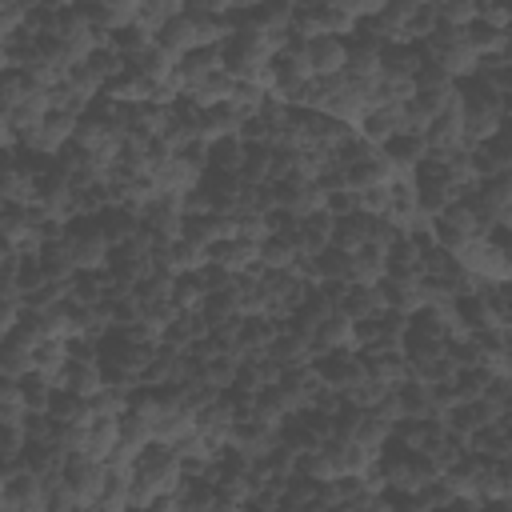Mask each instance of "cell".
Instances as JSON below:
<instances>
[{
	"label": "cell",
	"mask_w": 512,
	"mask_h": 512,
	"mask_svg": "<svg viewBox=\"0 0 512 512\" xmlns=\"http://www.w3.org/2000/svg\"><path fill=\"white\" fill-rule=\"evenodd\" d=\"M380 148H384V156H388V164H392V176H412V172L420 168V160L432 152L428 140H424V132H396V136L384 140Z\"/></svg>",
	"instance_id": "10"
},
{
	"label": "cell",
	"mask_w": 512,
	"mask_h": 512,
	"mask_svg": "<svg viewBox=\"0 0 512 512\" xmlns=\"http://www.w3.org/2000/svg\"><path fill=\"white\" fill-rule=\"evenodd\" d=\"M308 64L312 76H340L348 68V44L344 36H308Z\"/></svg>",
	"instance_id": "13"
},
{
	"label": "cell",
	"mask_w": 512,
	"mask_h": 512,
	"mask_svg": "<svg viewBox=\"0 0 512 512\" xmlns=\"http://www.w3.org/2000/svg\"><path fill=\"white\" fill-rule=\"evenodd\" d=\"M244 156H248L244 136H224V140H212L208 144V168H220V172H236L240 176Z\"/></svg>",
	"instance_id": "26"
},
{
	"label": "cell",
	"mask_w": 512,
	"mask_h": 512,
	"mask_svg": "<svg viewBox=\"0 0 512 512\" xmlns=\"http://www.w3.org/2000/svg\"><path fill=\"white\" fill-rule=\"evenodd\" d=\"M468 40H472V48H476L480 56H488V52H500V44H504V28L484 24V20H472V24H468Z\"/></svg>",
	"instance_id": "29"
},
{
	"label": "cell",
	"mask_w": 512,
	"mask_h": 512,
	"mask_svg": "<svg viewBox=\"0 0 512 512\" xmlns=\"http://www.w3.org/2000/svg\"><path fill=\"white\" fill-rule=\"evenodd\" d=\"M200 176H204V172H200L184 152H168V156H160L156 168H152L156 192H188V188L200 184Z\"/></svg>",
	"instance_id": "8"
},
{
	"label": "cell",
	"mask_w": 512,
	"mask_h": 512,
	"mask_svg": "<svg viewBox=\"0 0 512 512\" xmlns=\"http://www.w3.org/2000/svg\"><path fill=\"white\" fill-rule=\"evenodd\" d=\"M304 80H312V64H308V44L296 36L292 44L272 52V92L300 88Z\"/></svg>",
	"instance_id": "4"
},
{
	"label": "cell",
	"mask_w": 512,
	"mask_h": 512,
	"mask_svg": "<svg viewBox=\"0 0 512 512\" xmlns=\"http://www.w3.org/2000/svg\"><path fill=\"white\" fill-rule=\"evenodd\" d=\"M188 8V0H140V8H136V20L144 24V28H152V32H160L172 16H180Z\"/></svg>",
	"instance_id": "28"
},
{
	"label": "cell",
	"mask_w": 512,
	"mask_h": 512,
	"mask_svg": "<svg viewBox=\"0 0 512 512\" xmlns=\"http://www.w3.org/2000/svg\"><path fill=\"white\" fill-rule=\"evenodd\" d=\"M432 228H436V240H440L444 248H452V252H456L460 244H468V240L492 232V228L480 220V212L472 208L468 196H460V200H452L448 208H440V212L432 216Z\"/></svg>",
	"instance_id": "1"
},
{
	"label": "cell",
	"mask_w": 512,
	"mask_h": 512,
	"mask_svg": "<svg viewBox=\"0 0 512 512\" xmlns=\"http://www.w3.org/2000/svg\"><path fill=\"white\" fill-rule=\"evenodd\" d=\"M336 4H344L348 12H356V16L364 20V16H376V12H380L388 0H336Z\"/></svg>",
	"instance_id": "31"
},
{
	"label": "cell",
	"mask_w": 512,
	"mask_h": 512,
	"mask_svg": "<svg viewBox=\"0 0 512 512\" xmlns=\"http://www.w3.org/2000/svg\"><path fill=\"white\" fill-rule=\"evenodd\" d=\"M380 284H384V300H388V308H396V312H408V316L424 308V292H420V280L384 276Z\"/></svg>",
	"instance_id": "24"
},
{
	"label": "cell",
	"mask_w": 512,
	"mask_h": 512,
	"mask_svg": "<svg viewBox=\"0 0 512 512\" xmlns=\"http://www.w3.org/2000/svg\"><path fill=\"white\" fill-rule=\"evenodd\" d=\"M208 256H212V264H220V268H228V272H248V268H260V244L256 240H244V236H224V240H216L212 248H208Z\"/></svg>",
	"instance_id": "12"
},
{
	"label": "cell",
	"mask_w": 512,
	"mask_h": 512,
	"mask_svg": "<svg viewBox=\"0 0 512 512\" xmlns=\"http://www.w3.org/2000/svg\"><path fill=\"white\" fill-rule=\"evenodd\" d=\"M356 132H360L364 140H372V144H384V140H392L396 132H408L404 100H400V104H372V108L360 116Z\"/></svg>",
	"instance_id": "9"
},
{
	"label": "cell",
	"mask_w": 512,
	"mask_h": 512,
	"mask_svg": "<svg viewBox=\"0 0 512 512\" xmlns=\"http://www.w3.org/2000/svg\"><path fill=\"white\" fill-rule=\"evenodd\" d=\"M424 240L416 236H400L388 248V276H404V280H420L424 276Z\"/></svg>",
	"instance_id": "18"
},
{
	"label": "cell",
	"mask_w": 512,
	"mask_h": 512,
	"mask_svg": "<svg viewBox=\"0 0 512 512\" xmlns=\"http://www.w3.org/2000/svg\"><path fill=\"white\" fill-rule=\"evenodd\" d=\"M236 232V224H232V216L228 212H200V216H184V236L188 240H196V244H204V248H212L216 240H224V236H232Z\"/></svg>",
	"instance_id": "19"
},
{
	"label": "cell",
	"mask_w": 512,
	"mask_h": 512,
	"mask_svg": "<svg viewBox=\"0 0 512 512\" xmlns=\"http://www.w3.org/2000/svg\"><path fill=\"white\" fill-rule=\"evenodd\" d=\"M380 68H384V44H380L376 36H360V40L348 44V68H344L348 76L376 84Z\"/></svg>",
	"instance_id": "15"
},
{
	"label": "cell",
	"mask_w": 512,
	"mask_h": 512,
	"mask_svg": "<svg viewBox=\"0 0 512 512\" xmlns=\"http://www.w3.org/2000/svg\"><path fill=\"white\" fill-rule=\"evenodd\" d=\"M216 68H224V60H220V44H204V48H192V52L176 56V80H180L184 92H188L192 84H200L204 76H212Z\"/></svg>",
	"instance_id": "14"
},
{
	"label": "cell",
	"mask_w": 512,
	"mask_h": 512,
	"mask_svg": "<svg viewBox=\"0 0 512 512\" xmlns=\"http://www.w3.org/2000/svg\"><path fill=\"white\" fill-rule=\"evenodd\" d=\"M316 348L320 352H332V348H356V320L344 316L340 308L316 328Z\"/></svg>",
	"instance_id": "22"
},
{
	"label": "cell",
	"mask_w": 512,
	"mask_h": 512,
	"mask_svg": "<svg viewBox=\"0 0 512 512\" xmlns=\"http://www.w3.org/2000/svg\"><path fill=\"white\" fill-rule=\"evenodd\" d=\"M336 308L344 316H352V320H368V316H376V312L388 308L384 284H356V280H348V284L336 288Z\"/></svg>",
	"instance_id": "7"
},
{
	"label": "cell",
	"mask_w": 512,
	"mask_h": 512,
	"mask_svg": "<svg viewBox=\"0 0 512 512\" xmlns=\"http://www.w3.org/2000/svg\"><path fill=\"white\" fill-rule=\"evenodd\" d=\"M116 444H120V416H92L88 420V444H84V452L108 460Z\"/></svg>",
	"instance_id": "25"
},
{
	"label": "cell",
	"mask_w": 512,
	"mask_h": 512,
	"mask_svg": "<svg viewBox=\"0 0 512 512\" xmlns=\"http://www.w3.org/2000/svg\"><path fill=\"white\" fill-rule=\"evenodd\" d=\"M332 228H336V216H332L328 208H316V212L296 216V220H292V228H288V236L296 240V248H300V252L316 256L320 248H328V244H332Z\"/></svg>",
	"instance_id": "6"
},
{
	"label": "cell",
	"mask_w": 512,
	"mask_h": 512,
	"mask_svg": "<svg viewBox=\"0 0 512 512\" xmlns=\"http://www.w3.org/2000/svg\"><path fill=\"white\" fill-rule=\"evenodd\" d=\"M372 232H376V212H364V208H356V212H344V216H336V228H332V244H340V248L356 252V248L372 244Z\"/></svg>",
	"instance_id": "17"
},
{
	"label": "cell",
	"mask_w": 512,
	"mask_h": 512,
	"mask_svg": "<svg viewBox=\"0 0 512 512\" xmlns=\"http://www.w3.org/2000/svg\"><path fill=\"white\" fill-rule=\"evenodd\" d=\"M424 140L432 152H452V148H468L464 140V104L452 108V112H440L428 128H424Z\"/></svg>",
	"instance_id": "16"
},
{
	"label": "cell",
	"mask_w": 512,
	"mask_h": 512,
	"mask_svg": "<svg viewBox=\"0 0 512 512\" xmlns=\"http://www.w3.org/2000/svg\"><path fill=\"white\" fill-rule=\"evenodd\" d=\"M60 476H64V480L76 488V496H80V500H84V508H88V504H96V500H100V492H104V480H108V464H104L100 456H88V452H72Z\"/></svg>",
	"instance_id": "3"
},
{
	"label": "cell",
	"mask_w": 512,
	"mask_h": 512,
	"mask_svg": "<svg viewBox=\"0 0 512 512\" xmlns=\"http://www.w3.org/2000/svg\"><path fill=\"white\" fill-rule=\"evenodd\" d=\"M488 300H492V312L500 324H512V280H496L488 284Z\"/></svg>",
	"instance_id": "30"
},
{
	"label": "cell",
	"mask_w": 512,
	"mask_h": 512,
	"mask_svg": "<svg viewBox=\"0 0 512 512\" xmlns=\"http://www.w3.org/2000/svg\"><path fill=\"white\" fill-rule=\"evenodd\" d=\"M204 296H208L204 272H176V280H172V300H176L180 312H200V308H204Z\"/></svg>",
	"instance_id": "27"
},
{
	"label": "cell",
	"mask_w": 512,
	"mask_h": 512,
	"mask_svg": "<svg viewBox=\"0 0 512 512\" xmlns=\"http://www.w3.org/2000/svg\"><path fill=\"white\" fill-rule=\"evenodd\" d=\"M272 196H276V208L292 212V216H304V212H316L324 208V188L316 180H304V176H284V180H272Z\"/></svg>",
	"instance_id": "5"
},
{
	"label": "cell",
	"mask_w": 512,
	"mask_h": 512,
	"mask_svg": "<svg viewBox=\"0 0 512 512\" xmlns=\"http://www.w3.org/2000/svg\"><path fill=\"white\" fill-rule=\"evenodd\" d=\"M64 240H68V248H72L76 268H108L112 240H108V232L100 228L96 216H72Z\"/></svg>",
	"instance_id": "2"
},
{
	"label": "cell",
	"mask_w": 512,
	"mask_h": 512,
	"mask_svg": "<svg viewBox=\"0 0 512 512\" xmlns=\"http://www.w3.org/2000/svg\"><path fill=\"white\" fill-rule=\"evenodd\" d=\"M316 272H320V284H348L352 280V252L340 248V244H328L316 252Z\"/></svg>",
	"instance_id": "23"
},
{
	"label": "cell",
	"mask_w": 512,
	"mask_h": 512,
	"mask_svg": "<svg viewBox=\"0 0 512 512\" xmlns=\"http://www.w3.org/2000/svg\"><path fill=\"white\" fill-rule=\"evenodd\" d=\"M212 332V324L204 320V312H176L172 320H168V328H164V344H172V348H192L196 340H204Z\"/></svg>",
	"instance_id": "20"
},
{
	"label": "cell",
	"mask_w": 512,
	"mask_h": 512,
	"mask_svg": "<svg viewBox=\"0 0 512 512\" xmlns=\"http://www.w3.org/2000/svg\"><path fill=\"white\" fill-rule=\"evenodd\" d=\"M268 356L288 372V368H304V364H316V356H320V348H316V340L312 336H304L300 328H280V336L272 340V348H268Z\"/></svg>",
	"instance_id": "11"
},
{
	"label": "cell",
	"mask_w": 512,
	"mask_h": 512,
	"mask_svg": "<svg viewBox=\"0 0 512 512\" xmlns=\"http://www.w3.org/2000/svg\"><path fill=\"white\" fill-rule=\"evenodd\" d=\"M388 276V248L364 244L352 252V280L356 284H380Z\"/></svg>",
	"instance_id": "21"
}]
</instances>
